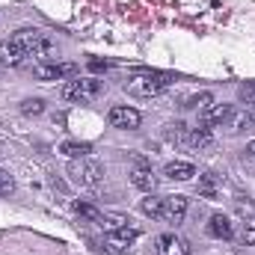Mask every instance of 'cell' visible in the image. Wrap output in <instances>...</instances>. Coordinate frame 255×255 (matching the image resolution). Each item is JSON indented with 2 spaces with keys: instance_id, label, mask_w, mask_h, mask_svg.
<instances>
[{
  "instance_id": "1",
  "label": "cell",
  "mask_w": 255,
  "mask_h": 255,
  "mask_svg": "<svg viewBox=\"0 0 255 255\" xmlns=\"http://www.w3.org/2000/svg\"><path fill=\"white\" fill-rule=\"evenodd\" d=\"M39 36H42V30H18L15 36L3 39L0 42V65L18 68L21 63H27L33 57V48H36Z\"/></svg>"
},
{
  "instance_id": "2",
  "label": "cell",
  "mask_w": 255,
  "mask_h": 255,
  "mask_svg": "<svg viewBox=\"0 0 255 255\" xmlns=\"http://www.w3.org/2000/svg\"><path fill=\"white\" fill-rule=\"evenodd\" d=\"M166 86H169V77L157 74V71H136L125 80V92L133 98H151V95L163 92Z\"/></svg>"
},
{
  "instance_id": "3",
  "label": "cell",
  "mask_w": 255,
  "mask_h": 255,
  "mask_svg": "<svg viewBox=\"0 0 255 255\" xmlns=\"http://www.w3.org/2000/svg\"><path fill=\"white\" fill-rule=\"evenodd\" d=\"M68 175L74 184H80L83 190H98L101 181H104V169L98 160H89V157H80V160H71L68 163Z\"/></svg>"
},
{
  "instance_id": "4",
  "label": "cell",
  "mask_w": 255,
  "mask_h": 255,
  "mask_svg": "<svg viewBox=\"0 0 255 255\" xmlns=\"http://www.w3.org/2000/svg\"><path fill=\"white\" fill-rule=\"evenodd\" d=\"M98 92H101V80H95V77H83V80H65L63 89H60L63 101H89V98H95Z\"/></svg>"
},
{
  "instance_id": "5",
  "label": "cell",
  "mask_w": 255,
  "mask_h": 255,
  "mask_svg": "<svg viewBox=\"0 0 255 255\" xmlns=\"http://www.w3.org/2000/svg\"><path fill=\"white\" fill-rule=\"evenodd\" d=\"M136 238H139V232H136V229H130V226L113 229V232H107V238H104V250H107V253H113V255H128Z\"/></svg>"
},
{
  "instance_id": "6",
  "label": "cell",
  "mask_w": 255,
  "mask_h": 255,
  "mask_svg": "<svg viewBox=\"0 0 255 255\" xmlns=\"http://www.w3.org/2000/svg\"><path fill=\"white\" fill-rule=\"evenodd\" d=\"M107 122L113 128H122V130H133V128H139L142 116H139V110H133V107H110Z\"/></svg>"
},
{
  "instance_id": "7",
  "label": "cell",
  "mask_w": 255,
  "mask_h": 255,
  "mask_svg": "<svg viewBox=\"0 0 255 255\" xmlns=\"http://www.w3.org/2000/svg\"><path fill=\"white\" fill-rule=\"evenodd\" d=\"M184 217H187V199H184V196H166V199H163V214H160V220L178 226V223H184Z\"/></svg>"
},
{
  "instance_id": "8",
  "label": "cell",
  "mask_w": 255,
  "mask_h": 255,
  "mask_svg": "<svg viewBox=\"0 0 255 255\" xmlns=\"http://www.w3.org/2000/svg\"><path fill=\"white\" fill-rule=\"evenodd\" d=\"M33 74L39 80H63V77L77 74V65L74 63H45V65H36Z\"/></svg>"
},
{
  "instance_id": "9",
  "label": "cell",
  "mask_w": 255,
  "mask_h": 255,
  "mask_svg": "<svg viewBox=\"0 0 255 255\" xmlns=\"http://www.w3.org/2000/svg\"><path fill=\"white\" fill-rule=\"evenodd\" d=\"M157 255H190V244L178 235H160L157 238Z\"/></svg>"
},
{
  "instance_id": "10",
  "label": "cell",
  "mask_w": 255,
  "mask_h": 255,
  "mask_svg": "<svg viewBox=\"0 0 255 255\" xmlns=\"http://www.w3.org/2000/svg\"><path fill=\"white\" fill-rule=\"evenodd\" d=\"M208 235L211 238H220V241H232L235 238V226H232V220L226 214H214L208 220Z\"/></svg>"
},
{
  "instance_id": "11",
  "label": "cell",
  "mask_w": 255,
  "mask_h": 255,
  "mask_svg": "<svg viewBox=\"0 0 255 255\" xmlns=\"http://www.w3.org/2000/svg\"><path fill=\"white\" fill-rule=\"evenodd\" d=\"M232 110H235V107H229V104H217V107H208V110L202 113V128L226 125V119L232 116Z\"/></svg>"
},
{
  "instance_id": "12",
  "label": "cell",
  "mask_w": 255,
  "mask_h": 255,
  "mask_svg": "<svg viewBox=\"0 0 255 255\" xmlns=\"http://www.w3.org/2000/svg\"><path fill=\"white\" fill-rule=\"evenodd\" d=\"M163 175L172 178V181H190L193 175H196V166L187 163V160H172V163H166Z\"/></svg>"
},
{
  "instance_id": "13",
  "label": "cell",
  "mask_w": 255,
  "mask_h": 255,
  "mask_svg": "<svg viewBox=\"0 0 255 255\" xmlns=\"http://www.w3.org/2000/svg\"><path fill=\"white\" fill-rule=\"evenodd\" d=\"M214 145V130L211 128H193L190 136H187V148H196V151H205Z\"/></svg>"
},
{
  "instance_id": "14",
  "label": "cell",
  "mask_w": 255,
  "mask_h": 255,
  "mask_svg": "<svg viewBox=\"0 0 255 255\" xmlns=\"http://www.w3.org/2000/svg\"><path fill=\"white\" fill-rule=\"evenodd\" d=\"M223 190V181H220V175H214V172H208V175H202L199 178V196H205V199H217Z\"/></svg>"
},
{
  "instance_id": "15",
  "label": "cell",
  "mask_w": 255,
  "mask_h": 255,
  "mask_svg": "<svg viewBox=\"0 0 255 255\" xmlns=\"http://www.w3.org/2000/svg\"><path fill=\"white\" fill-rule=\"evenodd\" d=\"M130 184L139 187V190H145V193H154L157 178L151 175V169H133V172H130Z\"/></svg>"
},
{
  "instance_id": "16",
  "label": "cell",
  "mask_w": 255,
  "mask_h": 255,
  "mask_svg": "<svg viewBox=\"0 0 255 255\" xmlns=\"http://www.w3.org/2000/svg\"><path fill=\"white\" fill-rule=\"evenodd\" d=\"M250 125H255V116L247 113V110H232V116L226 119V128L232 133H238V130H244V128H250Z\"/></svg>"
},
{
  "instance_id": "17",
  "label": "cell",
  "mask_w": 255,
  "mask_h": 255,
  "mask_svg": "<svg viewBox=\"0 0 255 255\" xmlns=\"http://www.w3.org/2000/svg\"><path fill=\"white\" fill-rule=\"evenodd\" d=\"M71 208H74L80 217H86V220H92V223H98V226H104V223H107V214H101V211H98L95 205H89V202H74Z\"/></svg>"
},
{
  "instance_id": "18",
  "label": "cell",
  "mask_w": 255,
  "mask_h": 255,
  "mask_svg": "<svg viewBox=\"0 0 255 255\" xmlns=\"http://www.w3.org/2000/svg\"><path fill=\"white\" fill-rule=\"evenodd\" d=\"M139 211H142L145 217H151V220H160V214H163V199L148 196V199H142V202H139Z\"/></svg>"
},
{
  "instance_id": "19",
  "label": "cell",
  "mask_w": 255,
  "mask_h": 255,
  "mask_svg": "<svg viewBox=\"0 0 255 255\" xmlns=\"http://www.w3.org/2000/svg\"><path fill=\"white\" fill-rule=\"evenodd\" d=\"M166 136H169L172 142H181V145H187L190 128H187V125H181V122H175V125H169V130H166Z\"/></svg>"
},
{
  "instance_id": "20",
  "label": "cell",
  "mask_w": 255,
  "mask_h": 255,
  "mask_svg": "<svg viewBox=\"0 0 255 255\" xmlns=\"http://www.w3.org/2000/svg\"><path fill=\"white\" fill-rule=\"evenodd\" d=\"M211 104H214V95L211 92H199V95H193L190 101H187V107H196L199 113H205Z\"/></svg>"
},
{
  "instance_id": "21",
  "label": "cell",
  "mask_w": 255,
  "mask_h": 255,
  "mask_svg": "<svg viewBox=\"0 0 255 255\" xmlns=\"http://www.w3.org/2000/svg\"><path fill=\"white\" fill-rule=\"evenodd\" d=\"M60 151L68 154V157H86L89 145H86V142H80V145H77V142H63V145H60Z\"/></svg>"
},
{
  "instance_id": "22",
  "label": "cell",
  "mask_w": 255,
  "mask_h": 255,
  "mask_svg": "<svg viewBox=\"0 0 255 255\" xmlns=\"http://www.w3.org/2000/svg\"><path fill=\"white\" fill-rule=\"evenodd\" d=\"M21 113H27V116H39V113H45V101H42V98H27V101L21 104Z\"/></svg>"
},
{
  "instance_id": "23",
  "label": "cell",
  "mask_w": 255,
  "mask_h": 255,
  "mask_svg": "<svg viewBox=\"0 0 255 255\" xmlns=\"http://www.w3.org/2000/svg\"><path fill=\"white\" fill-rule=\"evenodd\" d=\"M235 208H238V214H241V217H247V220H253V217H255V202H250V199H247V202H244V199H238V202H235Z\"/></svg>"
},
{
  "instance_id": "24",
  "label": "cell",
  "mask_w": 255,
  "mask_h": 255,
  "mask_svg": "<svg viewBox=\"0 0 255 255\" xmlns=\"http://www.w3.org/2000/svg\"><path fill=\"white\" fill-rule=\"evenodd\" d=\"M238 241H241L244 247H253V244H255V229H253V226H247V223H244V229L238 232Z\"/></svg>"
},
{
  "instance_id": "25",
  "label": "cell",
  "mask_w": 255,
  "mask_h": 255,
  "mask_svg": "<svg viewBox=\"0 0 255 255\" xmlns=\"http://www.w3.org/2000/svg\"><path fill=\"white\" fill-rule=\"evenodd\" d=\"M12 190H15V181L0 169V196H6V193H12Z\"/></svg>"
},
{
  "instance_id": "26",
  "label": "cell",
  "mask_w": 255,
  "mask_h": 255,
  "mask_svg": "<svg viewBox=\"0 0 255 255\" xmlns=\"http://www.w3.org/2000/svg\"><path fill=\"white\" fill-rule=\"evenodd\" d=\"M241 101H247V104H255V83H247V86H241Z\"/></svg>"
},
{
  "instance_id": "27",
  "label": "cell",
  "mask_w": 255,
  "mask_h": 255,
  "mask_svg": "<svg viewBox=\"0 0 255 255\" xmlns=\"http://www.w3.org/2000/svg\"><path fill=\"white\" fill-rule=\"evenodd\" d=\"M247 154H250V157H255V139L250 142V145H247Z\"/></svg>"
},
{
  "instance_id": "28",
  "label": "cell",
  "mask_w": 255,
  "mask_h": 255,
  "mask_svg": "<svg viewBox=\"0 0 255 255\" xmlns=\"http://www.w3.org/2000/svg\"><path fill=\"white\" fill-rule=\"evenodd\" d=\"M253 116H255V110H253Z\"/></svg>"
}]
</instances>
